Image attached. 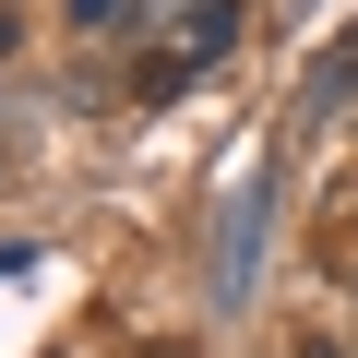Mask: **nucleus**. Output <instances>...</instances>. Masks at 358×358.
Returning a JSON list of instances; mask_svg holds the SVG:
<instances>
[{"mask_svg": "<svg viewBox=\"0 0 358 358\" xmlns=\"http://www.w3.org/2000/svg\"><path fill=\"white\" fill-rule=\"evenodd\" d=\"M239 48V0H179V13H167V36L143 48V72H131V96H179V84H192V72H215Z\"/></svg>", "mask_w": 358, "mask_h": 358, "instance_id": "obj_1", "label": "nucleus"}, {"mask_svg": "<svg viewBox=\"0 0 358 358\" xmlns=\"http://www.w3.org/2000/svg\"><path fill=\"white\" fill-rule=\"evenodd\" d=\"M60 24H72V36H120V24H131V0H60Z\"/></svg>", "mask_w": 358, "mask_h": 358, "instance_id": "obj_2", "label": "nucleus"}, {"mask_svg": "<svg viewBox=\"0 0 358 358\" xmlns=\"http://www.w3.org/2000/svg\"><path fill=\"white\" fill-rule=\"evenodd\" d=\"M299 358H346V346H334V334H299Z\"/></svg>", "mask_w": 358, "mask_h": 358, "instance_id": "obj_3", "label": "nucleus"}]
</instances>
